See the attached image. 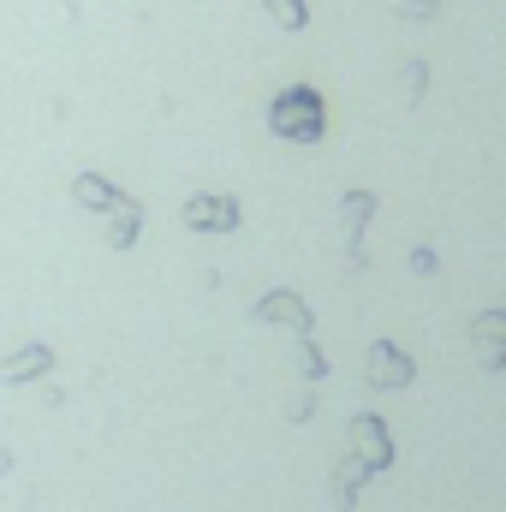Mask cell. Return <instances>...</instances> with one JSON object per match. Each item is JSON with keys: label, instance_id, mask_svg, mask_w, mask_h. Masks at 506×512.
<instances>
[{"label": "cell", "instance_id": "7", "mask_svg": "<svg viewBox=\"0 0 506 512\" xmlns=\"http://www.w3.org/2000/svg\"><path fill=\"white\" fill-rule=\"evenodd\" d=\"M54 364V352L48 346H24L18 358H6V382H30V376H42Z\"/></svg>", "mask_w": 506, "mask_h": 512}, {"label": "cell", "instance_id": "13", "mask_svg": "<svg viewBox=\"0 0 506 512\" xmlns=\"http://www.w3.org/2000/svg\"><path fill=\"white\" fill-rule=\"evenodd\" d=\"M405 90H411V102H417V96H423V66H417V60H411V66H405Z\"/></svg>", "mask_w": 506, "mask_h": 512}, {"label": "cell", "instance_id": "8", "mask_svg": "<svg viewBox=\"0 0 506 512\" xmlns=\"http://www.w3.org/2000/svg\"><path fill=\"white\" fill-rule=\"evenodd\" d=\"M477 352L489 364H506V316H483L477 322Z\"/></svg>", "mask_w": 506, "mask_h": 512}, {"label": "cell", "instance_id": "2", "mask_svg": "<svg viewBox=\"0 0 506 512\" xmlns=\"http://www.w3.org/2000/svg\"><path fill=\"white\" fill-rule=\"evenodd\" d=\"M185 221L203 227V233H233L239 227V203L233 197H191L185 203Z\"/></svg>", "mask_w": 506, "mask_h": 512}, {"label": "cell", "instance_id": "6", "mask_svg": "<svg viewBox=\"0 0 506 512\" xmlns=\"http://www.w3.org/2000/svg\"><path fill=\"white\" fill-rule=\"evenodd\" d=\"M72 197H78L84 209H120V203H126V197H120L108 179H96V173H84V179L72 185Z\"/></svg>", "mask_w": 506, "mask_h": 512}, {"label": "cell", "instance_id": "9", "mask_svg": "<svg viewBox=\"0 0 506 512\" xmlns=\"http://www.w3.org/2000/svg\"><path fill=\"white\" fill-rule=\"evenodd\" d=\"M108 239H114L120 251L137 239V209H131V203H120V209H114V233H108Z\"/></svg>", "mask_w": 506, "mask_h": 512}, {"label": "cell", "instance_id": "5", "mask_svg": "<svg viewBox=\"0 0 506 512\" xmlns=\"http://www.w3.org/2000/svg\"><path fill=\"white\" fill-rule=\"evenodd\" d=\"M352 441H358V453H364V465H370V471H381V465L393 459V441L381 435L376 417H358V423H352Z\"/></svg>", "mask_w": 506, "mask_h": 512}, {"label": "cell", "instance_id": "4", "mask_svg": "<svg viewBox=\"0 0 506 512\" xmlns=\"http://www.w3.org/2000/svg\"><path fill=\"white\" fill-rule=\"evenodd\" d=\"M370 382L376 387H405L411 382V358L399 346H370Z\"/></svg>", "mask_w": 506, "mask_h": 512}, {"label": "cell", "instance_id": "3", "mask_svg": "<svg viewBox=\"0 0 506 512\" xmlns=\"http://www.w3.org/2000/svg\"><path fill=\"white\" fill-rule=\"evenodd\" d=\"M256 316H262V322H274V328L310 334V310H304V298H292V292H268V298L256 304Z\"/></svg>", "mask_w": 506, "mask_h": 512}, {"label": "cell", "instance_id": "1", "mask_svg": "<svg viewBox=\"0 0 506 512\" xmlns=\"http://www.w3.org/2000/svg\"><path fill=\"white\" fill-rule=\"evenodd\" d=\"M268 126L280 131V137L316 143V137H322V126H328V114H322V96H316L310 84H292V90H280V96H274V108H268Z\"/></svg>", "mask_w": 506, "mask_h": 512}, {"label": "cell", "instance_id": "11", "mask_svg": "<svg viewBox=\"0 0 506 512\" xmlns=\"http://www.w3.org/2000/svg\"><path fill=\"white\" fill-rule=\"evenodd\" d=\"M364 477H370V465H364V459H352V465H346V477H340V483H334V489H340V501H352V495H358V483H364Z\"/></svg>", "mask_w": 506, "mask_h": 512}, {"label": "cell", "instance_id": "12", "mask_svg": "<svg viewBox=\"0 0 506 512\" xmlns=\"http://www.w3.org/2000/svg\"><path fill=\"white\" fill-rule=\"evenodd\" d=\"M393 12H405V18H435L441 6H435V0H393Z\"/></svg>", "mask_w": 506, "mask_h": 512}, {"label": "cell", "instance_id": "10", "mask_svg": "<svg viewBox=\"0 0 506 512\" xmlns=\"http://www.w3.org/2000/svg\"><path fill=\"white\" fill-rule=\"evenodd\" d=\"M268 12H274V24H286V30H298L310 12H304V0H268Z\"/></svg>", "mask_w": 506, "mask_h": 512}]
</instances>
